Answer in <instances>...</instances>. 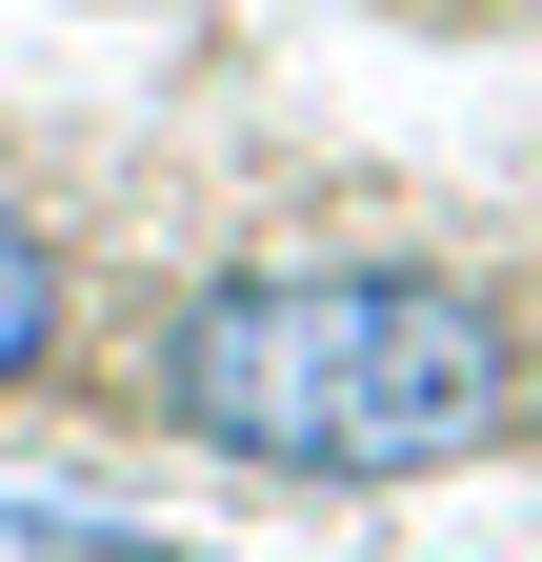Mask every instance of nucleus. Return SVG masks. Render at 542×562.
Returning <instances> with one entry per match:
<instances>
[{
  "mask_svg": "<svg viewBox=\"0 0 542 562\" xmlns=\"http://www.w3.org/2000/svg\"><path fill=\"white\" fill-rule=\"evenodd\" d=\"M41 362H60V241L21 222V201H0V402H21Z\"/></svg>",
  "mask_w": 542,
  "mask_h": 562,
  "instance_id": "obj_2",
  "label": "nucleus"
},
{
  "mask_svg": "<svg viewBox=\"0 0 542 562\" xmlns=\"http://www.w3.org/2000/svg\"><path fill=\"white\" fill-rule=\"evenodd\" d=\"M0 542H41V562H201V542L121 522V503H41V482H0Z\"/></svg>",
  "mask_w": 542,
  "mask_h": 562,
  "instance_id": "obj_3",
  "label": "nucleus"
},
{
  "mask_svg": "<svg viewBox=\"0 0 542 562\" xmlns=\"http://www.w3.org/2000/svg\"><path fill=\"white\" fill-rule=\"evenodd\" d=\"M142 402L241 482H442L522 422V341L442 261H222L161 302Z\"/></svg>",
  "mask_w": 542,
  "mask_h": 562,
  "instance_id": "obj_1",
  "label": "nucleus"
}]
</instances>
